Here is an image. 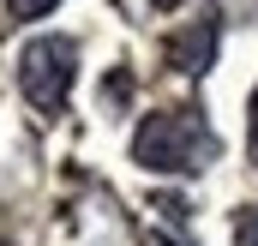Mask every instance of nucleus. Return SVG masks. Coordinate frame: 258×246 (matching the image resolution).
I'll return each mask as SVG.
<instances>
[{"label": "nucleus", "mask_w": 258, "mask_h": 246, "mask_svg": "<svg viewBox=\"0 0 258 246\" xmlns=\"http://www.w3.org/2000/svg\"><path fill=\"white\" fill-rule=\"evenodd\" d=\"M216 156H222V138L210 132L204 108H192V102L144 114V126L132 132V162L150 174H204Z\"/></svg>", "instance_id": "f257e3e1"}, {"label": "nucleus", "mask_w": 258, "mask_h": 246, "mask_svg": "<svg viewBox=\"0 0 258 246\" xmlns=\"http://www.w3.org/2000/svg\"><path fill=\"white\" fill-rule=\"evenodd\" d=\"M18 84H24V96L42 114L66 108V96L78 84V42H66V36H30L18 48Z\"/></svg>", "instance_id": "f03ea898"}, {"label": "nucleus", "mask_w": 258, "mask_h": 246, "mask_svg": "<svg viewBox=\"0 0 258 246\" xmlns=\"http://www.w3.org/2000/svg\"><path fill=\"white\" fill-rule=\"evenodd\" d=\"M168 60L180 66V72H204V66L216 60V18H210V12H204V18H198L192 30H180V36H168Z\"/></svg>", "instance_id": "7ed1b4c3"}, {"label": "nucleus", "mask_w": 258, "mask_h": 246, "mask_svg": "<svg viewBox=\"0 0 258 246\" xmlns=\"http://www.w3.org/2000/svg\"><path fill=\"white\" fill-rule=\"evenodd\" d=\"M234 246H258V204H246L234 216Z\"/></svg>", "instance_id": "20e7f679"}, {"label": "nucleus", "mask_w": 258, "mask_h": 246, "mask_svg": "<svg viewBox=\"0 0 258 246\" xmlns=\"http://www.w3.org/2000/svg\"><path fill=\"white\" fill-rule=\"evenodd\" d=\"M60 0H12V18H42V12H54Z\"/></svg>", "instance_id": "39448f33"}, {"label": "nucleus", "mask_w": 258, "mask_h": 246, "mask_svg": "<svg viewBox=\"0 0 258 246\" xmlns=\"http://www.w3.org/2000/svg\"><path fill=\"white\" fill-rule=\"evenodd\" d=\"M246 144H252V162H258V90H252V132H246Z\"/></svg>", "instance_id": "423d86ee"}, {"label": "nucleus", "mask_w": 258, "mask_h": 246, "mask_svg": "<svg viewBox=\"0 0 258 246\" xmlns=\"http://www.w3.org/2000/svg\"><path fill=\"white\" fill-rule=\"evenodd\" d=\"M144 246H192V240H174V234H150Z\"/></svg>", "instance_id": "0eeeda50"}, {"label": "nucleus", "mask_w": 258, "mask_h": 246, "mask_svg": "<svg viewBox=\"0 0 258 246\" xmlns=\"http://www.w3.org/2000/svg\"><path fill=\"white\" fill-rule=\"evenodd\" d=\"M150 6H174V0H150Z\"/></svg>", "instance_id": "6e6552de"}, {"label": "nucleus", "mask_w": 258, "mask_h": 246, "mask_svg": "<svg viewBox=\"0 0 258 246\" xmlns=\"http://www.w3.org/2000/svg\"><path fill=\"white\" fill-rule=\"evenodd\" d=\"M0 246H6V240H0Z\"/></svg>", "instance_id": "1a4fd4ad"}]
</instances>
